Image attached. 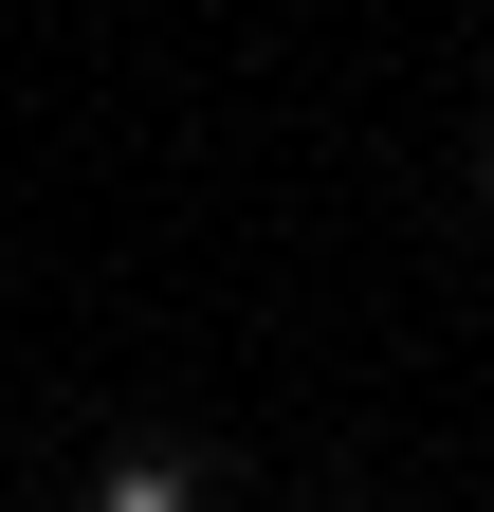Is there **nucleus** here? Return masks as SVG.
I'll use <instances>...</instances> for the list:
<instances>
[{"mask_svg": "<svg viewBox=\"0 0 494 512\" xmlns=\"http://www.w3.org/2000/svg\"><path fill=\"white\" fill-rule=\"evenodd\" d=\"M92 512H202V458H110Z\"/></svg>", "mask_w": 494, "mask_h": 512, "instance_id": "f257e3e1", "label": "nucleus"}]
</instances>
